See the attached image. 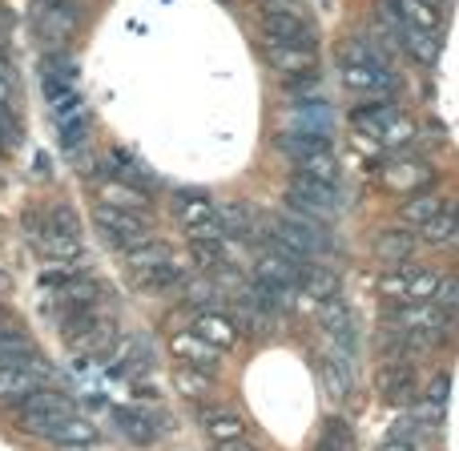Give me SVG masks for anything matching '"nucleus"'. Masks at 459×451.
Returning <instances> with one entry per match:
<instances>
[{"label": "nucleus", "mask_w": 459, "mask_h": 451, "mask_svg": "<svg viewBox=\"0 0 459 451\" xmlns=\"http://www.w3.org/2000/svg\"><path fill=\"white\" fill-rule=\"evenodd\" d=\"M270 238H278L282 246H290L294 254H302V258H323V254H331L334 238H331V226L318 222V218H307V214H294V210H286L282 218H274L270 222Z\"/></svg>", "instance_id": "obj_2"}, {"label": "nucleus", "mask_w": 459, "mask_h": 451, "mask_svg": "<svg viewBox=\"0 0 459 451\" xmlns=\"http://www.w3.org/2000/svg\"><path fill=\"white\" fill-rule=\"evenodd\" d=\"M32 29L40 32L45 45H61L73 29H77V8L73 4H53V0H32Z\"/></svg>", "instance_id": "obj_12"}, {"label": "nucleus", "mask_w": 459, "mask_h": 451, "mask_svg": "<svg viewBox=\"0 0 459 451\" xmlns=\"http://www.w3.org/2000/svg\"><path fill=\"white\" fill-rule=\"evenodd\" d=\"M342 206V198L334 194V186L326 182H315V178H290L286 186V210L294 214H307V218H318V222H331L334 210Z\"/></svg>", "instance_id": "obj_5"}, {"label": "nucleus", "mask_w": 459, "mask_h": 451, "mask_svg": "<svg viewBox=\"0 0 459 451\" xmlns=\"http://www.w3.org/2000/svg\"><path fill=\"white\" fill-rule=\"evenodd\" d=\"M262 45H294V48H315L318 32L307 8H262L258 16Z\"/></svg>", "instance_id": "obj_3"}, {"label": "nucleus", "mask_w": 459, "mask_h": 451, "mask_svg": "<svg viewBox=\"0 0 459 451\" xmlns=\"http://www.w3.org/2000/svg\"><path fill=\"white\" fill-rule=\"evenodd\" d=\"M339 81L347 93H359V97H391L399 89L395 73L387 65H339Z\"/></svg>", "instance_id": "obj_10"}, {"label": "nucleus", "mask_w": 459, "mask_h": 451, "mask_svg": "<svg viewBox=\"0 0 459 451\" xmlns=\"http://www.w3.org/2000/svg\"><path fill=\"white\" fill-rule=\"evenodd\" d=\"M375 387L387 399L391 407H411L420 399V375L407 359H395V363H383L379 375H375Z\"/></svg>", "instance_id": "obj_9"}, {"label": "nucleus", "mask_w": 459, "mask_h": 451, "mask_svg": "<svg viewBox=\"0 0 459 451\" xmlns=\"http://www.w3.org/2000/svg\"><path fill=\"white\" fill-rule=\"evenodd\" d=\"M447 387H452V379H447V375H436V379L428 383V391H423V395H428V403H431V407H444Z\"/></svg>", "instance_id": "obj_44"}, {"label": "nucleus", "mask_w": 459, "mask_h": 451, "mask_svg": "<svg viewBox=\"0 0 459 451\" xmlns=\"http://www.w3.org/2000/svg\"><path fill=\"white\" fill-rule=\"evenodd\" d=\"M56 137H61L65 153H81V145H89V117L61 121V126H56Z\"/></svg>", "instance_id": "obj_39"}, {"label": "nucleus", "mask_w": 459, "mask_h": 451, "mask_svg": "<svg viewBox=\"0 0 459 451\" xmlns=\"http://www.w3.org/2000/svg\"><path fill=\"white\" fill-rule=\"evenodd\" d=\"M455 242H459V234H455Z\"/></svg>", "instance_id": "obj_50"}, {"label": "nucleus", "mask_w": 459, "mask_h": 451, "mask_svg": "<svg viewBox=\"0 0 459 451\" xmlns=\"http://www.w3.org/2000/svg\"><path fill=\"white\" fill-rule=\"evenodd\" d=\"M21 145V121H16V109L0 105V150H16Z\"/></svg>", "instance_id": "obj_40"}, {"label": "nucleus", "mask_w": 459, "mask_h": 451, "mask_svg": "<svg viewBox=\"0 0 459 451\" xmlns=\"http://www.w3.org/2000/svg\"><path fill=\"white\" fill-rule=\"evenodd\" d=\"M375 254H379L383 262H391V266H399V262H407L415 254V234L407 226L383 230V234L375 238Z\"/></svg>", "instance_id": "obj_26"}, {"label": "nucleus", "mask_w": 459, "mask_h": 451, "mask_svg": "<svg viewBox=\"0 0 459 451\" xmlns=\"http://www.w3.org/2000/svg\"><path fill=\"white\" fill-rule=\"evenodd\" d=\"M379 294H383V299L407 302V270H391V274H379Z\"/></svg>", "instance_id": "obj_41"}, {"label": "nucleus", "mask_w": 459, "mask_h": 451, "mask_svg": "<svg viewBox=\"0 0 459 451\" xmlns=\"http://www.w3.org/2000/svg\"><path fill=\"white\" fill-rule=\"evenodd\" d=\"M315 451H355V431L342 415H331L315 439Z\"/></svg>", "instance_id": "obj_33"}, {"label": "nucleus", "mask_w": 459, "mask_h": 451, "mask_svg": "<svg viewBox=\"0 0 459 451\" xmlns=\"http://www.w3.org/2000/svg\"><path fill=\"white\" fill-rule=\"evenodd\" d=\"M0 105L16 109V73H13V65H8L4 53H0Z\"/></svg>", "instance_id": "obj_43"}, {"label": "nucleus", "mask_w": 459, "mask_h": 451, "mask_svg": "<svg viewBox=\"0 0 459 451\" xmlns=\"http://www.w3.org/2000/svg\"><path fill=\"white\" fill-rule=\"evenodd\" d=\"M452 323L439 302H403V307L391 310V331L399 334H411V331H444Z\"/></svg>", "instance_id": "obj_14"}, {"label": "nucleus", "mask_w": 459, "mask_h": 451, "mask_svg": "<svg viewBox=\"0 0 459 451\" xmlns=\"http://www.w3.org/2000/svg\"><path fill=\"white\" fill-rule=\"evenodd\" d=\"M101 169H105V178H117V182H126V186H137V190H150L158 178L150 174L145 166H137L134 158H129L126 150H113L109 158L101 161Z\"/></svg>", "instance_id": "obj_24"}, {"label": "nucleus", "mask_w": 459, "mask_h": 451, "mask_svg": "<svg viewBox=\"0 0 459 451\" xmlns=\"http://www.w3.org/2000/svg\"><path fill=\"white\" fill-rule=\"evenodd\" d=\"M37 359H40L37 343H32L21 326L0 334V367H29V363H37Z\"/></svg>", "instance_id": "obj_27"}, {"label": "nucleus", "mask_w": 459, "mask_h": 451, "mask_svg": "<svg viewBox=\"0 0 459 451\" xmlns=\"http://www.w3.org/2000/svg\"><path fill=\"white\" fill-rule=\"evenodd\" d=\"M169 254H174V246L161 242V238H150V242H142V246H134V250H126V266L134 270V274H142V270L161 266Z\"/></svg>", "instance_id": "obj_31"}, {"label": "nucleus", "mask_w": 459, "mask_h": 451, "mask_svg": "<svg viewBox=\"0 0 459 451\" xmlns=\"http://www.w3.org/2000/svg\"><path fill=\"white\" fill-rule=\"evenodd\" d=\"M45 444L53 447H65V451H85V447H97L101 444V431H97V423L89 420V415H69L65 423H56L53 436L45 439Z\"/></svg>", "instance_id": "obj_19"}, {"label": "nucleus", "mask_w": 459, "mask_h": 451, "mask_svg": "<svg viewBox=\"0 0 459 451\" xmlns=\"http://www.w3.org/2000/svg\"><path fill=\"white\" fill-rule=\"evenodd\" d=\"M262 56H266V65L278 73V77H290V73L315 69L318 65L315 48H294V45H262Z\"/></svg>", "instance_id": "obj_22"}, {"label": "nucleus", "mask_w": 459, "mask_h": 451, "mask_svg": "<svg viewBox=\"0 0 459 451\" xmlns=\"http://www.w3.org/2000/svg\"><path fill=\"white\" fill-rule=\"evenodd\" d=\"M379 24L399 40V48H403L407 56H415L420 65H436L439 61V37H431V32L407 24L403 13L395 8V0H383L379 4Z\"/></svg>", "instance_id": "obj_4"}, {"label": "nucleus", "mask_w": 459, "mask_h": 451, "mask_svg": "<svg viewBox=\"0 0 459 451\" xmlns=\"http://www.w3.org/2000/svg\"><path fill=\"white\" fill-rule=\"evenodd\" d=\"M395 113H399L395 101H391V97H379V101H367V105H359V109H351V126L367 137H379V129L387 126Z\"/></svg>", "instance_id": "obj_25"}, {"label": "nucleus", "mask_w": 459, "mask_h": 451, "mask_svg": "<svg viewBox=\"0 0 459 451\" xmlns=\"http://www.w3.org/2000/svg\"><path fill=\"white\" fill-rule=\"evenodd\" d=\"M169 355L178 359V367H198V371H218V367H222V351L210 347L194 326L169 334Z\"/></svg>", "instance_id": "obj_11"}, {"label": "nucleus", "mask_w": 459, "mask_h": 451, "mask_svg": "<svg viewBox=\"0 0 459 451\" xmlns=\"http://www.w3.org/2000/svg\"><path fill=\"white\" fill-rule=\"evenodd\" d=\"M415 137H420V129H415V121L407 117V113H395V117H391L387 126L379 129V145H383V150H399V145H411Z\"/></svg>", "instance_id": "obj_37"}, {"label": "nucleus", "mask_w": 459, "mask_h": 451, "mask_svg": "<svg viewBox=\"0 0 459 451\" xmlns=\"http://www.w3.org/2000/svg\"><path fill=\"white\" fill-rule=\"evenodd\" d=\"M214 206L218 202H210L206 194H174V214H178V222H182V230L214 218Z\"/></svg>", "instance_id": "obj_32"}, {"label": "nucleus", "mask_w": 459, "mask_h": 451, "mask_svg": "<svg viewBox=\"0 0 459 451\" xmlns=\"http://www.w3.org/2000/svg\"><path fill=\"white\" fill-rule=\"evenodd\" d=\"M439 210H444V202H439V194L428 186V190L407 194V202L399 206V222H403L407 230H420V226H428Z\"/></svg>", "instance_id": "obj_23"}, {"label": "nucleus", "mask_w": 459, "mask_h": 451, "mask_svg": "<svg viewBox=\"0 0 459 451\" xmlns=\"http://www.w3.org/2000/svg\"><path fill=\"white\" fill-rule=\"evenodd\" d=\"M395 8L403 13L407 24H415V29L431 32V37H439V8L431 4V0H395Z\"/></svg>", "instance_id": "obj_34"}, {"label": "nucleus", "mask_w": 459, "mask_h": 451, "mask_svg": "<svg viewBox=\"0 0 459 451\" xmlns=\"http://www.w3.org/2000/svg\"><path fill=\"white\" fill-rule=\"evenodd\" d=\"M299 291L310 294L315 302H334L339 291H342V278L334 274L331 266H323V262H307L302 274H299Z\"/></svg>", "instance_id": "obj_20"}, {"label": "nucleus", "mask_w": 459, "mask_h": 451, "mask_svg": "<svg viewBox=\"0 0 459 451\" xmlns=\"http://www.w3.org/2000/svg\"><path fill=\"white\" fill-rule=\"evenodd\" d=\"M444 291V274L436 270H407V302H431Z\"/></svg>", "instance_id": "obj_35"}, {"label": "nucleus", "mask_w": 459, "mask_h": 451, "mask_svg": "<svg viewBox=\"0 0 459 451\" xmlns=\"http://www.w3.org/2000/svg\"><path fill=\"white\" fill-rule=\"evenodd\" d=\"M455 234H459V218H455V210H452V206H444L428 226H420V238H423L428 246L455 242Z\"/></svg>", "instance_id": "obj_36"}, {"label": "nucleus", "mask_w": 459, "mask_h": 451, "mask_svg": "<svg viewBox=\"0 0 459 451\" xmlns=\"http://www.w3.org/2000/svg\"><path fill=\"white\" fill-rule=\"evenodd\" d=\"M24 230H29V238H32V246L40 250V258H48V262H73V258H81V238L77 234H69V230H56L53 222H40V218H24Z\"/></svg>", "instance_id": "obj_8"}, {"label": "nucleus", "mask_w": 459, "mask_h": 451, "mask_svg": "<svg viewBox=\"0 0 459 451\" xmlns=\"http://www.w3.org/2000/svg\"><path fill=\"white\" fill-rule=\"evenodd\" d=\"M331 126H334V109L326 101H294L282 113V129H294V134H310L331 142Z\"/></svg>", "instance_id": "obj_15"}, {"label": "nucleus", "mask_w": 459, "mask_h": 451, "mask_svg": "<svg viewBox=\"0 0 459 451\" xmlns=\"http://www.w3.org/2000/svg\"><path fill=\"white\" fill-rule=\"evenodd\" d=\"M290 166L299 178H315V182H326V186L339 182V158H334L331 150H318V153H310V158L290 161Z\"/></svg>", "instance_id": "obj_30"}, {"label": "nucleus", "mask_w": 459, "mask_h": 451, "mask_svg": "<svg viewBox=\"0 0 459 451\" xmlns=\"http://www.w3.org/2000/svg\"><path fill=\"white\" fill-rule=\"evenodd\" d=\"M436 299H439V307H444L447 315H459V278L455 282H444V291H439Z\"/></svg>", "instance_id": "obj_45"}, {"label": "nucleus", "mask_w": 459, "mask_h": 451, "mask_svg": "<svg viewBox=\"0 0 459 451\" xmlns=\"http://www.w3.org/2000/svg\"><path fill=\"white\" fill-rule=\"evenodd\" d=\"M174 387H178V395L190 399V403H206V399L214 395V379H210V371H198V367H178Z\"/></svg>", "instance_id": "obj_29"}, {"label": "nucleus", "mask_w": 459, "mask_h": 451, "mask_svg": "<svg viewBox=\"0 0 459 451\" xmlns=\"http://www.w3.org/2000/svg\"><path fill=\"white\" fill-rule=\"evenodd\" d=\"M214 451H258L254 444H246V439H234V444H218Z\"/></svg>", "instance_id": "obj_47"}, {"label": "nucleus", "mask_w": 459, "mask_h": 451, "mask_svg": "<svg viewBox=\"0 0 459 451\" xmlns=\"http://www.w3.org/2000/svg\"><path fill=\"white\" fill-rule=\"evenodd\" d=\"M113 423H117L121 436H126L129 444H137V447L158 444V439L174 428L166 412H137V407H117V412H113Z\"/></svg>", "instance_id": "obj_7"}, {"label": "nucleus", "mask_w": 459, "mask_h": 451, "mask_svg": "<svg viewBox=\"0 0 459 451\" xmlns=\"http://www.w3.org/2000/svg\"><path fill=\"white\" fill-rule=\"evenodd\" d=\"M97 206L126 210V214H145V210L153 206V194L117 182V178H101V182H97Z\"/></svg>", "instance_id": "obj_18"}, {"label": "nucleus", "mask_w": 459, "mask_h": 451, "mask_svg": "<svg viewBox=\"0 0 459 451\" xmlns=\"http://www.w3.org/2000/svg\"><path fill=\"white\" fill-rule=\"evenodd\" d=\"M45 218H48V222H53L56 230H69V234H77V230H81L77 210H73V206H65V202H53V206L45 210Z\"/></svg>", "instance_id": "obj_42"}, {"label": "nucleus", "mask_w": 459, "mask_h": 451, "mask_svg": "<svg viewBox=\"0 0 459 451\" xmlns=\"http://www.w3.org/2000/svg\"><path fill=\"white\" fill-rule=\"evenodd\" d=\"M202 428H206V436L214 439V444H234V439H242V436H246V420H242L238 412H230V407L206 412Z\"/></svg>", "instance_id": "obj_28"}, {"label": "nucleus", "mask_w": 459, "mask_h": 451, "mask_svg": "<svg viewBox=\"0 0 459 451\" xmlns=\"http://www.w3.org/2000/svg\"><path fill=\"white\" fill-rule=\"evenodd\" d=\"M48 379H53V371H48L45 359H37L29 367H0V403H16V399L32 395Z\"/></svg>", "instance_id": "obj_13"}, {"label": "nucleus", "mask_w": 459, "mask_h": 451, "mask_svg": "<svg viewBox=\"0 0 459 451\" xmlns=\"http://www.w3.org/2000/svg\"><path fill=\"white\" fill-rule=\"evenodd\" d=\"M53 4H73V0H53Z\"/></svg>", "instance_id": "obj_48"}, {"label": "nucleus", "mask_w": 459, "mask_h": 451, "mask_svg": "<svg viewBox=\"0 0 459 451\" xmlns=\"http://www.w3.org/2000/svg\"><path fill=\"white\" fill-rule=\"evenodd\" d=\"M93 226L101 230V238L117 250H134V246L150 242L153 230L145 226L142 214H126V210H109V206H93Z\"/></svg>", "instance_id": "obj_6"}, {"label": "nucleus", "mask_w": 459, "mask_h": 451, "mask_svg": "<svg viewBox=\"0 0 459 451\" xmlns=\"http://www.w3.org/2000/svg\"><path fill=\"white\" fill-rule=\"evenodd\" d=\"M226 226L218 222V214L214 218H206V222H198V226H186V242H198V246H222L226 242Z\"/></svg>", "instance_id": "obj_38"}, {"label": "nucleus", "mask_w": 459, "mask_h": 451, "mask_svg": "<svg viewBox=\"0 0 459 451\" xmlns=\"http://www.w3.org/2000/svg\"><path fill=\"white\" fill-rule=\"evenodd\" d=\"M452 210H455V218H459V202H455V206H452Z\"/></svg>", "instance_id": "obj_49"}, {"label": "nucleus", "mask_w": 459, "mask_h": 451, "mask_svg": "<svg viewBox=\"0 0 459 451\" xmlns=\"http://www.w3.org/2000/svg\"><path fill=\"white\" fill-rule=\"evenodd\" d=\"M318 387H323L326 403H342L355 391V375H351L347 359H323L318 363Z\"/></svg>", "instance_id": "obj_21"}, {"label": "nucleus", "mask_w": 459, "mask_h": 451, "mask_svg": "<svg viewBox=\"0 0 459 451\" xmlns=\"http://www.w3.org/2000/svg\"><path fill=\"white\" fill-rule=\"evenodd\" d=\"M69 415H77V403H73L65 391H53V387H40V391H32V395H24L13 403L16 428L37 436V439H48L56 423H65Z\"/></svg>", "instance_id": "obj_1"}, {"label": "nucleus", "mask_w": 459, "mask_h": 451, "mask_svg": "<svg viewBox=\"0 0 459 451\" xmlns=\"http://www.w3.org/2000/svg\"><path fill=\"white\" fill-rule=\"evenodd\" d=\"M375 451H415V444H407V439H387V444L375 447Z\"/></svg>", "instance_id": "obj_46"}, {"label": "nucleus", "mask_w": 459, "mask_h": 451, "mask_svg": "<svg viewBox=\"0 0 459 451\" xmlns=\"http://www.w3.org/2000/svg\"><path fill=\"white\" fill-rule=\"evenodd\" d=\"M431 166L420 158H399V161H387V169H383V186H387L391 194H415V190H428L431 186Z\"/></svg>", "instance_id": "obj_17"}, {"label": "nucleus", "mask_w": 459, "mask_h": 451, "mask_svg": "<svg viewBox=\"0 0 459 451\" xmlns=\"http://www.w3.org/2000/svg\"><path fill=\"white\" fill-rule=\"evenodd\" d=\"M194 331L202 334V339L210 343V347H218L226 355V351L238 347V334H242V326L234 323V315L222 307H210V310H198L194 315Z\"/></svg>", "instance_id": "obj_16"}]
</instances>
